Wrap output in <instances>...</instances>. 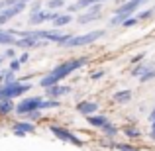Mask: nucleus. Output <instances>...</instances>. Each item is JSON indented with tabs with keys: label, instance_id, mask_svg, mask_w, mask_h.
<instances>
[{
	"label": "nucleus",
	"instance_id": "18",
	"mask_svg": "<svg viewBox=\"0 0 155 151\" xmlns=\"http://www.w3.org/2000/svg\"><path fill=\"white\" fill-rule=\"evenodd\" d=\"M122 132H124V136L130 137V140H140V137H141V130L136 128V126H126Z\"/></svg>",
	"mask_w": 155,
	"mask_h": 151
},
{
	"label": "nucleus",
	"instance_id": "30",
	"mask_svg": "<svg viewBox=\"0 0 155 151\" xmlns=\"http://www.w3.org/2000/svg\"><path fill=\"white\" fill-rule=\"evenodd\" d=\"M16 59H18V63H20V65L28 63V61H30V51H24L22 55H20V57H16Z\"/></svg>",
	"mask_w": 155,
	"mask_h": 151
},
{
	"label": "nucleus",
	"instance_id": "34",
	"mask_svg": "<svg viewBox=\"0 0 155 151\" xmlns=\"http://www.w3.org/2000/svg\"><path fill=\"white\" fill-rule=\"evenodd\" d=\"M143 57H145V53H137V55L132 59V63H140V61H143Z\"/></svg>",
	"mask_w": 155,
	"mask_h": 151
},
{
	"label": "nucleus",
	"instance_id": "14",
	"mask_svg": "<svg viewBox=\"0 0 155 151\" xmlns=\"http://www.w3.org/2000/svg\"><path fill=\"white\" fill-rule=\"evenodd\" d=\"M87 120H88V124L94 126V128H102L104 124L110 122V118L104 116V114H92V116H87Z\"/></svg>",
	"mask_w": 155,
	"mask_h": 151
},
{
	"label": "nucleus",
	"instance_id": "6",
	"mask_svg": "<svg viewBox=\"0 0 155 151\" xmlns=\"http://www.w3.org/2000/svg\"><path fill=\"white\" fill-rule=\"evenodd\" d=\"M43 98L41 96H28V98H22V102H18L14 108V112H18L20 116H24V114L28 112H34V110H39V102Z\"/></svg>",
	"mask_w": 155,
	"mask_h": 151
},
{
	"label": "nucleus",
	"instance_id": "31",
	"mask_svg": "<svg viewBox=\"0 0 155 151\" xmlns=\"http://www.w3.org/2000/svg\"><path fill=\"white\" fill-rule=\"evenodd\" d=\"M20 67H22V65L18 63V59H10V69H8V71L16 73V71H20Z\"/></svg>",
	"mask_w": 155,
	"mask_h": 151
},
{
	"label": "nucleus",
	"instance_id": "38",
	"mask_svg": "<svg viewBox=\"0 0 155 151\" xmlns=\"http://www.w3.org/2000/svg\"><path fill=\"white\" fill-rule=\"evenodd\" d=\"M2 63H4V57L0 55V71H2Z\"/></svg>",
	"mask_w": 155,
	"mask_h": 151
},
{
	"label": "nucleus",
	"instance_id": "32",
	"mask_svg": "<svg viewBox=\"0 0 155 151\" xmlns=\"http://www.w3.org/2000/svg\"><path fill=\"white\" fill-rule=\"evenodd\" d=\"M104 75H106V71H102V69H98L96 73H92V77H91V79H92V80H98V79H102Z\"/></svg>",
	"mask_w": 155,
	"mask_h": 151
},
{
	"label": "nucleus",
	"instance_id": "40",
	"mask_svg": "<svg viewBox=\"0 0 155 151\" xmlns=\"http://www.w3.org/2000/svg\"><path fill=\"white\" fill-rule=\"evenodd\" d=\"M149 124H151V128H155V120H153V122H149Z\"/></svg>",
	"mask_w": 155,
	"mask_h": 151
},
{
	"label": "nucleus",
	"instance_id": "13",
	"mask_svg": "<svg viewBox=\"0 0 155 151\" xmlns=\"http://www.w3.org/2000/svg\"><path fill=\"white\" fill-rule=\"evenodd\" d=\"M39 45H45V41H35L31 38H16V43H14V47H20V49H26V51H30L31 47H39Z\"/></svg>",
	"mask_w": 155,
	"mask_h": 151
},
{
	"label": "nucleus",
	"instance_id": "43",
	"mask_svg": "<svg viewBox=\"0 0 155 151\" xmlns=\"http://www.w3.org/2000/svg\"><path fill=\"white\" fill-rule=\"evenodd\" d=\"M153 12H155V6H153Z\"/></svg>",
	"mask_w": 155,
	"mask_h": 151
},
{
	"label": "nucleus",
	"instance_id": "2",
	"mask_svg": "<svg viewBox=\"0 0 155 151\" xmlns=\"http://www.w3.org/2000/svg\"><path fill=\"white\" fill-rule=\"evenodd\" d=\"M34 88V84L30 80H14L10 84H0V100H14L18 96H24L26 92H30Z\"/></svg>",
	"mask_w": 155,
	"mask_h": 151
},
{
	"label": "nucleus",
	"instance_id": "28",
	"mask_svg": "<svg viewBox=\"0 0 155 151\" xmlns=\"http://www.w3.org/2000/svg\"><path fill=\"white\" fill-rule=\"evenodd\" d=\"M151 16H155V12H153V8H149V10H143V12H140L136 20L140 22V20H147V18H151Z\"/></svg>",
	"mask_w": 155,
	"mask_h": 151
},
{
	"label": "nucleus",
	"instance_id": "41",
	"mask_svg": "<svg viewBox=\"0 0 155 151\" xmlns=\"http://www.w3.org/2000/svg\"><path fill=\"white\" fill-rule=\"evenodd\" d=\"M96 2H104V0H96Z\"/></svg>",
	"mask_w": 155,
	"mask_h": 151
},
{
	"label": "nucleus",
	"instance_id": "1",
	"mask_svg": "<svg viewBox=\"0 0 155 151\" xmlns=\"http://www.w3.org/2000/svg\"><path fill=\"white\" fill-rule=\"evenodd\" d=\"M87 61H88L87 57H77V59H69V61L59 63L57 67H53L45 77L39 79V87L41 88H49V87H53V84H59V80L67 79L73 71H79L81 67H84Z\"/></svg>",
	"mask_w": 155,
	"mask_h": 151
},
{
	"label": "nucleus",
	"instance_id": "19",
	"mask_svg": "<svg viewBox=\"0 0 155 151\" xmlns=\"http://www.w3.org/2000/svg\"><path fill=\"white\" fill-rule=\"evenodd\" d=\"M53 108H61V102L59 100H55V98H45V100H41L39 102V110H53Z\"/></svg>",
	"mask_w": 155,
	"mask_h": 151
},
{
	"label": "nucleus",
	"instance_id": "33",
	"mask_svg": "<svg viewBox=\"0 0 155 151\" xmlns=\"http://www.w3.org/2000/svg\"><path fill=\"white\" fill-rule=\"evenodd\" d=\"M136 24H137V20H136V18H128L124 24H122V26H124V28H132V26H136Z\"/></svg>",
	"mask_w": 155,
	"mask_h": 151
},
{
	"label": "nucleus",
	"instance_id": "7",
	"mask_svg": "<svg viewBox=\"0 0 155 151\" xmlns=\"http://www.w3.org/2000/svg\"><path fill=\"white\" fill-rule=\"evenodd\" d=\"M28 8V4H14V6H6V8H2L0 10V26L2 24H6L8 20H12V18H16V16H20L24 10Z\"/></svg>",
	"mask_w": 155,
	"mask_h": 151
},
{
	"label": "nucleus",
	"instance_id": "20",
	"mask_svg": "<svg viewBox=\"0 0 155 151\" xmlns=\"http://www.w3.org/2000/svg\"><path fill=\"white\" fill-rule=\"evenodd\" d=\"M16 108V104L12 100H0V116H8V114H12Z\"/></svg>",
	"mask_w": 155,
	"mask_h": 151
},
{
	"label": "nucleus",
	"instance_id": "23",
	"mask_svg": "<svg viewBox=\"0 0 155 151\" xmlns=\"http://www.w3.org/2000/svg\"><path fill=\"white\" fill-rule=\"evenodd\" d=\"M63 6H65V0H49V2L45 4V8L51 10V12H55L57 8H63Z\"/></svg>",
	"mask_w": 155,
	"mask_h": 151
},
{
	"label": "nucleus",
	"instance_id": "25",
	"mask_svg": "<svg viewBox=\"0 0 155 151\" xmlns=\"http://www.w3.org/2000/svg\"><path fill=\"white\" fill-rule=\"evenodd\" d=\"M147 69H151V67H149V65H137V67H136V69L132 71V77H136V79H140V77L143 75V73L147 71Z\"/></svg>",
	"mask_w": 155,
	"mask_h": 151
},
{
	"label": "nucleus",
	"instance_id": "37",
	"mask_svg": "<svg viewBox=\"0 0 155 151\" xmlns=\"http://www.w3.org/2000/svg\"><path fill=\"white\" fill-rule=\"evenodd\" d=\"M149 137H151V140L155 141V128H151V132H149Z\"/></svg>",
	"mask_w": 155,
	"mask_h": 151
},
{
	"label": "nucleus",
	"instance_id": "24",
	"mask_svg": "<svg viewBox=\"0 0 155 151\" xmlns=\"http://www.w3.org/2000/svg\"><path fill=\"white\" fill-rule=\"evenodd\" d=\"M153 79H155V69L151 67V69H147V71L140 77V83H147V80H153Z\"/></svg>",
	"mask_w": 155,
	"mask_h": 151
},
{
	"label": "nucleus",
	"instance_id": "9",
	"mask_svg": "<svg viewBox=\"0 0 155 151\" xmlns=\"http://www.w3.org/2000/svg\"><path fill=\"white\" fill-rule=\"evenodd\" d=\"M55 16H57V12H51V10H39V12H35V14H31L30 16V24H45V22H53L55 20Z\"/></svg>",
	"mask_w": 155,
	"mask_h": 151
},
{
	"label": "nucleus",
	"instance_id": "11",
	"mask_svg": "<svg viewBox=\"0 0 155 151\" xmlns=\"http://www.w3.org/2000/svg\"><path fill=\"white\" fill-rule=\"evenodd\" d=\"M45 90H47V96H49V98H55V100H59L61 96L71 94V87H67V84H53V87L45 88Z\"/></svg>",
	"mask_w": 155,
	"mask_h": 151
},
{
	"label": "nucleus",
	"instance_id": "39",
	"mask_svg": "<svg viewBox=\"0 0 155 151\" xmlns=\"http://www.w3.org/2000/svg\"><path fill=\"white\" fill-rule=\"evenodd\" d=\"M116 2H118V4H120V6H122V4H126V2H128V0H116Z\"/></svg>",
	"mask_w": 155,
	"mask_h": 151
},
{
	"label": "nucleus",
	"instance_id": "27",
	"mask_svg": "<svg viewBox=\"0 0 155 151\" xmlns=\"http://www.w3.org/2000/svg\"><path fill=\"white\" fill-rule=\"evenodd\" d=\"M114 147L118 151H140L137 147H134V145H130V143H114Z\"/></svg>",
	"mask_w": 155,
	"mask_h": 151
},
{
	"label": "nucleus",
	"instance_id": "21",
	"mask_svg": "<svg viewBox=\"0 0 155 151\" xmlns=\"http://www.w3.org/2000/svg\"><path fill=\"white\" fill-rule=\"evenodd\" d=\"M100 130H102V133H104L106 137H108V140H112V137H116V136H118V128H116V126L112 124V122H108V124H104V126H102Z\"/></svg>",
	"mask_w": 155,
	"mask_h": 151
},
{
	"label": "nucleus",
	"instance_id": "15",
	"mask_svg": "<svg viewBox=\"0 0 155 151\" xmlns=\"http://www.w3.org/2000/svg\"><path fill=\"white\" fill-rule=\"evenodd\" d=\"M14 43H16V35L10 30H0V45L14 47Z\"/></svg>",
	"mask_w": 155,
	"mask_h": 151
},
{
	"label": "nucleus",
	"instance_id": "35",
	"mask_svg": "<svg viewBox=\"0 0 155 151\" xmlns=\"http://www.w3.org/2000/svg\"><path fill=\"white\" fill-rule=\"evenodd\" d=\"M39 10H43L41 4H39V2H34V6H31V14H35V12H39Z\"/></svg>",
	"mask_w": 155,
	"mask_h": 151
},
{
	"label": "nucleus",
	"instance_id": "29",
	"mask_svg": "<svg viewBox=\"0 0 155 151\" xmlns=\"http://www.w3.org/2000/svg\"><path fill=\"white\" fill-rule=\"evenodd\" d=\"M16 55H18V53H16V49H14V47H8V49H6V53H4V59H16Z\"/></svg>",
	"mask_w": 155,
	"mask_h": 151
},
{
	"label": "nucleus",
	"instance_id": "26",
	"mask_svg": "<svg viewBox=\"0 0 155 151\" xmlns=\"http://www.w3.org/2000/svg\"><path fill=\"white\" fill-rule=\"evenodd\" d=\"M41 116V110H34V112H28V114H24V118H26V122H31L34 124L38 118Z\"/></svg>",
	"mask_w": 155,
	"mask_h": 151
},
{
	"label": "nucleus",
	"instance_id": "16",
	"mask_svg": "<svg viewBox=\"0 0 155 151\" xmlns=\"http://www.w3.org/2000/svg\"><path fill=\"white\" fill-rule=\"evenodd\" d=\"M114 102L116 104H128L130 100H132V90H128V88H124V90H118L114 92Z\"/></svg>",
	"mask_w": 155,
	"mask_h": 151
},
{
	"label": "nucleus",
	"instance_id": "8",
	"mask_svg": "<svg viewBox=\"0 0 155 151\" xmlns=\"http://www.w3.org/2000/svg\"><path fill=\"white\" fill-rule=\"evenodd\" d=\"M100 14H102V8H100V4H92V6L88 8L84 14L79 16V20H77V22H79L81 26H84V24H91V22H94V20H98Z\"/></svg>",
	"mask_w": 155,
	"mask_h": 151
},
{
	"label": "nucleus",
	"instance_id": "4",
	"mask_svg": "<svg viewBox=\"0 0 155 151\" xmlns=\"http://www.w3.org/2000/svg\"><path fill=\"white\" fill-rule=\"evenodd\" d=\"M102 35H104L102 30H94V31H88V34H83V35H71L63 47H83V45H91V43L96 41V39H100Z\"/></svg>",
	"mask_w": 155,
	"mask_h": 151
},
{
	"label": "nucleus",
	"instance_id": "17",
	"mask_svg": "<svg viewBox=\"0 0 155 151\" xmlns=\"http://www.w3.org/2000/svg\"><path fill=\"white\" fill-rule=\"evenodd\" d=\"M73 22V16L71 14H57L55 16V20H53V28H63V26H67V24H71Z\"/></svg>",
	"mask_w": 155,
	"mask_h": 151
},
{
	"label": "nucleus",
	"instance_id": "36",
	"mask_svg": "<svg viewBox=\"0 0 155 151\" xmlns=\"http://www.w3.org/2000/svg\"><path fill=\"white\" fill-rule=\"evenodd\" d=\"M147 120H149V122H153V120H155V108L151 110V112H149V116H147Z\"/></svg>",
	"mask_w": 155,
	"mask_h": 151
},
{
	"label": "nucleus",
	"instance_id": "42",
	"mask_svg": "<svg viewBox=\"0 0 155 151\" xmlns=\"http://www.w3.org/2000/svg\"><path fill=\"white\" fill-rule=\"evenodd\" d=\"M0 10H2V4H0Z\"/></svg>",
	"mask_w": 155,
	"mask_h": 151
},
{
	"label": "nucleus",
	"instance_id": "5",
	"mask_svg": "<svg viewBox=\"0 0 155 151\" xmlns=\"http://www.w3.org/2000/svg\"><path fill=\"white\" fill-rule=\"evenodd\" d=\"M49 132L57 137V140L65 141V143H71V145H77V147H83V140H81L79 136H75L73 132H69L67 128H63V126L53 124V126H49Z\"/></svg>",
	"mask_w": 155,
	"mask_h": 151
},
{
	"label": "nucleus",
	"instance_id": "10",
	"mask_svg": "<svg viewBox=\"0 0 155 151\" xmlns=\"http://www.w3.org/2000/svg\"><path fill=\"white\" fill-rule=\"evenodd\" d=\"M35 132V126L31 124V122H16L14 126H12V133L14 136H18V137H24V136H28V133H34Z\"/></svg>",
	"mask_w": 155,
	"mask_h": 151
},
{
	"label": "nucleus",
	"instance_id": "22",
	"mask_svg": "<svg viewBox=\"0 0 155 151\" xmlns=\"http://www.w3.org/2000/svg\"><path fill=\"white\" fill-rule=\"evenodd\" d=\"M14 80H18L16 79V73L8 71V69H2V84H10V83H14Z\"/></svg>",
	"mask_w": 155,
	"mask_h": 151
},
{
	"label": "nucleus",
	"instance_id": "3",
	"mask_svg": "<svg viewBox=\"0 0 155 151\" xmlns=\"http://www.w3.org/2000/svg\"><path fill=\"white\" fill-rule=\"evenodd\" d=\"M145 2H149V0H128L126 4H122V6L116 10L114 18L110 20V26H122V24H124L128 18H132L134 10H136V8H140L141 4H145Z\"/></svg>",
	"mask_w": 155,
	"mask_h": 151
},
{
	"label": "nucleus",
	"instance_id": "12",
	"mask_svg": "<svg viewBox=\"0 0 155 151\" xmlns=\"http://www.w3.org/2000/svg\"><path fill=\"white\" fill-rule=\"evenodd\" d=\"M96 110H98V102L94 100H83L77 104V112L83 116H92V114H96Z\"/></svg>",
	"mask_w": 155,
	"mask_h": 151
}]
</instances>
